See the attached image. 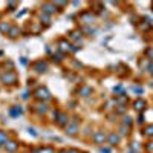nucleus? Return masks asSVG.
I'll use <instances>...</instances> for the list:
<instances>
[{
	"label": "nucleus",
	"mask_w": 153,
	"mask_h": 153,
	"mask_svg": "<svg viewBox=\"0 0 153 153\" xmlns=\"http://www.w3.org/2000/svg\"><path fill=\"white\" fill-rule=\"evenodd\" d=\"M34 97L37 98V100H40V101H48V100H51V93H49V90L46 87H38L35 92H34Z\"/></svg>",
	"instance_id": "obj_1"
},
{
	"label": "nucleus",
	"mask_w": 153,
	"mask_h": 153,
	"mask_svg": "<svg viewBox=\"0 0 153 153\" xmlns=\"http://www.w3.org/2000/svg\"><path fill=\"white\" fill-rule=\"evenodd\" d=\"M0 80H2V83H5V84H16L17 75L14 72H6V73H3V75H0Z\"/></svg>",
	"instance_id": "obj_2"
},
{
	"label": "nucleus",
	"mask_w": 153,
	"mask_h": 153,
	"mask_svg": "<svg viewBox=\"0 0 153 153\" xmlns=\"http://www.w3.org/2000/svg\"><path fill=\"white\" fill-rule=\"evenodd\" d=\"M78 118H73L71 124H67L66 126V133L67 135H75V133L78 132V122H77Z\"/></svg>",
	"instance_id": "obj_3"
},
{
	"label": "nucleus",
	"mask_w": 153,
	"mask_h": 153,
	"mask_svg": "<svg viewBox=\"0 0 153 153\" xmlns=\"http://www.w3.org/2000/svg\"><path fill=\"white\" fill-rule=\"evenodd\" d=\"M41 8H43V12H44V14H54V12L58 11L55 3H44Z\"/></svg>",
	"instance_id": "obj_4"
},
{
	"label": "nucleus",
	"mask_w": 153,
	"mask_h": 153,
	"mask_svg": "<svg viewBox=\"0 0 153 153\" xmlns=\"http://www.w3.org/2000/svg\"><path fill=\"white\" fill-rule=\"evenodd\" d=\"M57 122H58V126H61V127H66L69 124V118L66 113H58V116H57Z\"/></svg>",
	"instance_id": "obj_5"
},
{
	"label": "nucleus",
	"mask_w": 153,
	"mask_h": 153,
	"mask_svg": "<svg viewBox=\"0 0 153 153\" xmlns=\"http://www.w3.org/2000/svg\"><path fill=\"white\" fill-rule=\"evenodd\" d=\"M46 69H48V63H46V61H43V60L37 61L35 65H34V71L38 72V73H40V72H44Z\"/></svg>",
	"instance_id": "obj_6"
},
{
	"label": "nucleus",
	"mask_w": 153,
	"mask_h": 153,
	"mask_svg": "<svg viewBox=\"0 0 153 153\" xmlns=\"http://www.w3.org/2000/svg\"><path fill=\"white\" fill-rule=\"evenodd\" d=\"M5 149H6V152H9V153H14V152H17L18 144L16 141H8L6 144H5Z\"/></svg>",
	"instance_id": "obj_7"
},
{
	"label": "nucleus",
	"mask_w": 153,
	"mask_h": 153,
	"mask_svg": "<svg viewBox=\"0 0 153 153\" xmlns=\"http://www.w3.org/2000/svg\"><path fill=\"white\" fill-rule=\"evenodd\" d=\"M104 139H106L104 132H97L95 135H93V141H95L97 144H101V142H104Z\"/></svg>",
	"instance_id": "obj_8"
},
{
	"label": "nucleus",
	"mask_w": 153,
	"mask_h": 153,
	"mask_svg": "<svg viewBox=\"0 0 153 153\" xmlns=\"http://www.w3.org/2000/svg\"><path fill=\"white\" fill-rule=\"evenodd\" d=\"M35 110L38 112V113H46L48 110H49V106L46 104V103H38V104L35 106Z\"/></svg>",
	"instance_id": "obj_9"
},
{
	"label": "nucleus",
	"mask_w": 153,
	"mask_h": 153,
	"mask_svg": "<svg viewBox=\"0 0 153 153\" xmlns=\"http://www.w3.org/2000/svg\"><path fill=\"white\" fill-rule=\"evenodd\" d=\"M22 113H23V109H22L20 106H16V107H12V109L9 110V115H11V116H14V118L20 116Z\"/></svg>",
	"instance_id": "obj_10"
},
{
	"label": "nucleus",
	"mask_w": 153,
	"mask_h": 153,
	"mask_svg": "<svg viewBox=\"0 0 153 153\" xmlns=\"http://www.w3.org/2000/svg\"><path fill=\"white\" fill-rule=\"evenodd\" d=\"M78 93H80V95H81L83 98H87V97L92 93V89H90V87H86V86H83L81 89H78Z\"/></svg>",
	"instance_id": "obj_11"
},
{
	"label": "nucleus",
	"mask_w": 153,
	"mask_h": 153,
	"mask_svg": "<svg viewBox=\"0 0 153 153\" xmlns=\"http://www.w3.org/2000/svg\"><path fill=\"white\" fill-rule=\"evenodd\" d=\"M81 20L84 22V23H92V22H93L92 12H83V14H81Z\"/></svg>",
	"instance_id": "obj_12"
},
{
	"label": "nucleus",
	"mask_w": 153,
	"mask_h": 153,
	"mask_svg": "<svg viewBox=\"0 0 153 153\" xmlns=\"http://www.w3.org/2000/svg\"><path fill=\"white\" fill-rule=\"evenodd\" d=\"M69 49H72L71 48V43L66 41V40H61L60 41V51L61 52H66V51H69Z\"/></svg>",
	"instance_id": "obj_13"
},
{
	"label": "nucleus",
	"mask_w": 153,
	"mask_h": 153,
	"mask_svg": "<svg viewBox=\"0 0 153 153\" xmlns=\"http://www.w3.org/2000/svg\"><path fill=\"white\" fill-rule=\"evenodd\" d=\"M8 142V133L6 132H0V146L6 144Z\"/></svg>",
	"instance_id": "obj_14"
},
{
	"label": "nucleus",
	"mask_w": 153,
	"mask_h": 153,
	"mask_svg": "<svg viewBox=\"0 0 153 153\" xmlns=\"http://www.w3.org/2000/svg\"><path fill=\"white\" fill-rule=\"evenodd\" d=\"M11 31V26H9L8 23H0V32H3V34H6Z\"/></svg>",
	"instance_id": "obj_15"
},
{
	"label": "nucleus",
	"mask_w": 153,
	"mask_h": 153,
	"mask_svg": "<svg viewBox=\"0 0 153 153\" xmlns=\"http://www.w3.org/2000/svg\"><path fill=\"white\" fill-rule=\"evenodd\" d=\"M118 141H120V136H118V135H115V133H112V135L109 136V142H110V146L116 144Z\"/></svg>",
	"instance_id": "obj_16"
},
{
	"label": "nucleus",
	"mask_w": 153,
	"mask_h": 153,
	"mask_svg": "<svg viewBox=\"0 0 153 153\" xmlns=\"http://www.w3.org/2000/svg\"><path fill=\"white\" fill-rule=\"evenodd\" d=\"M37 153H55V152H54L52 147H43V149L37 150Z\"/></svg>",
	"instance_id": "obj_17"
},
{
	"label": "nucleus",
	"mask_w": 153,
	"mask_h": 153,
	"mask_svg": "<svg viewBox=\"0 0 153 153\" xmlns=\"http://www.w3.org/2000/svg\"><path fill=\"white\" fill-rule=\"evenodd\" d=\"M135 109H136V110L144 109V101H142V100H138V101L135 103Z\"/></svg>",
	"instance_id": "obj_18"
},
{
	"label": "nucleus",
	"mask_w": 153,
	"mask_h": 153,
	"mask_svg": "<svg viewBox=\"0 0 153 153\" xmlns=\"http://www.w3.org/2000/svg\"><path fill=\"white\" fill-rule=\"evenodd\" d=\"M9 35H11V37H17V35H18V29H17V28H11Z\"/></svg>",
	"instance_id": "obj_19"
},
{
	"label": "nucleus",
	"mask_w": 153,
	"mask_h": 153,
	"mask_svg": "<svg viewBox=\"0 0 153 153\" xmlns=\"http://www.w3.org/2000/svg\"><path fill=\"white\" fill-rule=\"evenodd\" d=\"M144 132H146V135H149V136H150V135H153V126L146 127V130H144Z\"/></svg>",
	"instance_id": "obj_20"
},
{
	"label": "nucleus",
	"mask_w": 153,
	"mask_h": 153,
	"mask_svg": "<svg viewBox=\"0 0 153 153\" xmlns=\"http://www.w3.org/2000/svg\"><path fill=\"white\" fill-rule=\"evenodd\" d=\"M28 132L31 133L32 136H38V133H37V130H35V129H28Z\"/></svg>",
	"instance_id": "obj_21"
},
{
	"label": "nucleus",
	"mask_w": 153,
	"mask_h": 153,
	"mask_svg": "<svg viewBox=\"0 0 153 153\" xmlns=\"http://www.w3.org/2000/svg\"><path fill=\"white\" fill-rule=\"evenodd\" d=\"M28 97H29V92H28V90H24V92H23V95H22V98H23V100H28Z\"/></svg>",
	"instance_id": "obj_22"
},
{
	"label": "nucleus",
	"mask_w": 153,
	"mask_h": 153,
	"mask_svg": "<svg viewBox=\"0 0 153 153\" xmlns=\"http://www.w3.org/2000/svg\"><path fill=\"white\" fill-rule=\"evenodd\" d=\"M44 20V23H49V17L46 16V14H44V16H41V22Z\"/></svg>",
	"instance_id": "obj_23"
},
{
	"label": "nucleus",
	"mask_w": 153,
	"mask_h": 153,
	"mask_svg": "<svg viewBox=\"0 0 153 153\" xmlns=\"http://www.w3.org/2000/svg\"><path fill=\"white\" fill-rule=\"evenodd\" d=\"M78 34H80V32H77V31H75V32H71V37H72V38H78V37H80Z\"/></svg>",
	"instance_id": "obj_24"
},
{
	"label": "nucleus",
	"mask_w": 153,
	"mask_h": 153,
	"mask_svg": "<svg viewBox=\"0 0 153 153\" xmlns=\"http://www.w3.org/2000/svg\"><path fill=\"white\" fill-rule=\"evenodd\" d=\"M55 60H57V61H61L63 58H61V55H54V61H55Z\"/></svg>",
	"instance_id": "obj_25"
},
{
	"label": "nucleus",
	"mask_w": 153,
	"mask_h": 153,
	"mask_svg": "<svg viewBox=\"0 0 153 153\" xmlns=\"http://www.w3.org/2000/svg\"><path fill=\"white\" fill-rule=\"evenodd\" d=\"M130 122H132V118H130V116H127V118H126V121H124V124L127 126V124H130Z\"/></svg>",
	"instance_id": "obj_26"
},
{
	"label": "nucleus",
	"mask_w": 153,
	"mask_h": 153,
	"mask_svg": "<svg viewBox=\"0 0 153 153\" xmlns=\"http://www.w3.org/2000/svg\"><path fill=\"white\" fill-rule=\"evenodd\" d=\"M138 122H139V124H142V122H144V116H139V118H138Z\"/></svg>",
	"instance_id": "obj_27"
},
{
	"label": "nucleus",
	"mask_w": 153,
	"mask_h": 153,
	"mask_svg": "<svg viewBox=\"0 0 153 153\" xmlns=\"http://www.w3.org/2000/svg\"><path fill=\"white\" fill-rule=\"evenodd\" d=\"M135 92H136V93H142V87H141V89H139V87H135Z\"/></svg>",
	"instance_id": "obj_28"
},
{
	"label": "nucleus",
	"mask_w": 153,
	"mask_h": 153,
	"mask_svg": "<svg viewBox=\"0 0 153 153\" xmlns=\"http://www.w3.org/2000/svg\"><path fill=\"white\" fill-rule=\"evenodd\" d=\"M110 150L109 149H101V153H109Z\"/></svg>",
	"instance_id": "obj_29"
},
{
	"label": "nucleus",
	"mask_w": 153,
	"mask_h": 153,
	"mask_svg": "<svg viewBox=\"0 0 153 153\" xmlns=\"http://www.w3.org/2000/svg\"><path fill=\"white\" fill-rule=\"evenodd\" d=\"M67 153H78V152H77V150H75V149H71V150H69V152H67Z\"/></svg>",
	"instance_id": "obj_30"
},
{
	"label": "nucleus",
	"mask_w": 153,
	"mask_h": 153,
	"mask_svg": "<svg viewBox=\"0 0 153 153\" xmlns=\"http://www.w3.org/2000/svg\"><path fill=\"white\" fill-rule=\"evenodd\" d=\"M149 150H153V142H150V146H149Z\"/></svg>",
	"instance_id": "obj_31"
},
{
	"label": "nucleus",
	"mask_w": 153,
	"mask_h": 153,
	"mask_svg": "<svg viewBox=\"0 0 153 153\" xmlns=\"http://www.w3.org/2000/svg\"><path fill=\"white\" fill-rule=\"evenodd\" d=\"M149 69H150V72H152V73H153V65H152V66H150V67H149Z\"/></svg>",
	"instance_id": "obj_32"
},
{
	"label": "nucleus",
	"mask_w": 153,
	"mask_h": 153,
	"mask_svg": "<svg viewBox=\"0 0 153 153\" xmlns=\"http://www.w3.org/2000/svg\"><path fill=\"white\" fill-rule=\"evenodd\" d=\"M58 153H67L66 150H61V152H58Z\"/></svg>",
	"instance_id": "obj_33"
}]
</instances>
